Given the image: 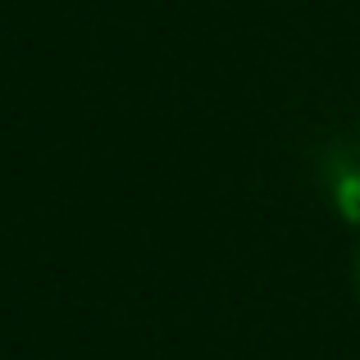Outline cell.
<instances>
[{"mask_svg": "<svg viewBox=\"0 0 360 360\" xmlns=\"http://www.w3.org/2000/svg\"><path fill=\"white\" fill-rule=\"evenodd\" d=\"M333 201L352 224H360V165H338L333 169Z\"/></svg>", "mask_w": 360, "mask_h": 360, "instance_id": "6da1fadb", "label": "cell"}, {"mask_svg": "<svg viewBox=\"0 0 360 360\" xmlns=\"http://www.w3.org/2000/svg\"><path fill=\"white\" fill-rule=\"evenodd\" d=\"M352 283H356V301H360V251H356V274H352Z\"/></svg>", "mask_w": 360, "mask_h": 360, "instance_id": "7a4b0ae2", "label": "cell"}, {"mask_svg": "<svg viewBox=\"0 0 360 360\" xmlns=\"http://www.w3.org/2000/svg\"><path fill=\"white\" fill-rule=\"evenodd\" d=\"M356 132H360V119H356Z\"/></svg>", "mask_w": 360, "mask_h": 360, "instance_id": "3957f363", "label": "cell"}]
</instances>
